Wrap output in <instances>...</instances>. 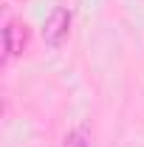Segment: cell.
I'll return each instance as SVG.
<instances>
[{
    "label": "cell",
    "mask_w": 144,
    "mask_h": 147,
    "mask_svg": "<svg viewBox=\"0 0 144 147\" xmlns=\"http://www.w3.org/2000/svg\"><path fill=\"white\" fill-rule=\"evenodd\" d=\"M71 9L68 6H54L45 20H42V28H40V34H42V42L48 45V48H59L68 34H71Z\"/></svg>",
    "instance_id": "6da1fadb"
},
{
    "label": "cell",
    "mask_w": 144,
    "mask_h": 147,
    "mask_svg": "<svg viewBox=\"0 0 144 147\" xmlns=\"http://www.w3.org/2000/svg\"><path fill=\"white\" fill-rule=\"evenodd\" d=\"M28 45V26L20 17H11L3 28V62H11L14 57H20Z\"/></svg>",
    "instance_id": "7a4b0ae2"
},
{
    "label": "cell",
    "mask_w": 144,
    "mask_h": 147,
    "mask_svg": "<svg viewBox=\"0 0 144 147\" xmlns=\"http://www.w3.org/2000/svg\"><path fill=\"white\" fill-rule=\"evenodd\" d=\"M62 147H90V127L88 125H76L73 130H68Z\"/></svg>",
    "instance_id": "3957f363"
}]
</instances>
